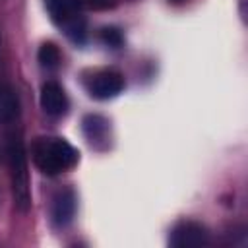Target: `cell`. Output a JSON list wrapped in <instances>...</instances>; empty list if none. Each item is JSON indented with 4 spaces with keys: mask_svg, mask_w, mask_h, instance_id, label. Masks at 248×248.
I'll list each match as a JSON object with an SVG mask.
<instances>
[{
    "mask_svg": "<svg viewBox=\"0 0 248 248\" xmlns=\"http://www.w3.org/2000/svg\"><path fill=\"white\" fill-rule=\"evenodd\" d=\"M37 58H39V64L46 70H54L58 68L60 64V50L54 43H43L39 52H37Z\"/></svg>",
    "mask_w": 248,
    "mask_h": 248,
    "instance_id": "cell-10",
    "label": "cell"
},
{
    "mask_svg": "<svg viewBox=\"0 0 248 248\" xmlns=\"http://www.w3.org/2000/svg\"><path fill=\"white\" fill-rule=\"evenodd\" d=\"M52 21L76 43L85 41L83 0H45Z\"/></svg>",
    "mask_w": 248,
    "mask_h": 248,
    "instance_id": "cell-3",
    "label": "cell"
},
{
    "mask_svg": "<svg viewBox=\"0 0 248 248\" xmlns=\"http://www.w3.org/2000/svg\"><path fill=\"white\" fill-rule=\"evenodd\" d=\"M19 112L17 95L10 85H0V122H12Z\"/></svg>",
    "mask_w": 248,
    "mask_h": 248,
    "instance_id": "cell-9",
    "label": "cell"
},
{
    "mask_svg": "<svg viewBox=\"0 0 248 248\" xmlns=\"http://www.w3.org/2000/svg\"><path fill=\"white\" fill-rule=\"evenodd\" d=\"M169 244L174 248H200L209 244V234L202 223L186 219L174 225L169 236Z\"/></svg>",
    "mask_w": 248,
    "mask_h": 248,
    "instance_id": "cell-4",
    "label": "cell"
},
{
    "mask_svg": "<svg viewBox=\"0 0 248 248\" xmlns=\"http://www.w3.org/2000/svg\"><path fill=\"white\" fill-rule=\"evenodd\" d=\"M83 132L93 147H105L108 143V122L99 114H87L83 118Z\"/></svg>",
    "mask_w": 248,
    "mask_h": 248,
    "instance_id": "cell-8",
    "label": "cell"
},
{
    "mask_svg": "<svg viewBox=\"0 0 248 248\" xmlns=\"http://www.w3.org/2000/svg\"><path fill=\"white\" fill-rule=\"evenodd\" d=\"M85 2L95 10H107V8H112L116 4V0H85Z\"/></svg>",
    "mask_w": 248,
    "mask_h": 248,
    "instance_id": "cell-12",
    "label": "cell"
},
{
    "mask_svg": "<svg viewBox=\"0 0 248 248\" xmlns=\"http://www.w3.org/2000/svg\"><path fill=\"white\" fill-rule=\"evenodd\" d=\"M74 215H76V194L72 188H64L52 200V221L58 227H66L72 223Z\"/></svg>",
    "mask_w": 248,
    "mask_h": 248,
    "instance_id": "cell-7",
    "label": "cell"
},
{
    "mask_svg": "<svg viewBox=\"0 0 248 248\" xmlns=\"http://www.w3.org/2000/svg\"><path fill=\"white\" fill-rule=\"evenodd\" d=\"M41 107L48 116H64L68 112V97L60 83L46 81L41 89Z\"/></svg>",
    "mask_w": 248,
    "mask_h": 248,
    "instance_id": "cell-6",
    "label": "cell"
},
{
    "mask_svg": "<svg viewBox=\"0 0 248 248\" xmlns=\"http://www.w3.org/2000/svg\"><path fill=\"white\" fill-rule=\"evenodd\" d=\"M8 161H10V176H12V192L14 202L19 211H27L31 205V190H29V172H27V157L19 132H14L8 141Z\"/></svg>",
    "mask_w": 248,
    "mask_h": 248,
    "instance_id": "cell-2",
    "label": "cell"
},
{
    "mask_svg": "<svg viewBox=\"0 0 248 248\" xmlns=\"http://www.w3.org/2000/svg\"><path fill=\"white\" fill-rule=\"evenodd\" d=\"M87 89H89L91 97L107 101V99H112V97L122 93L124 78L116 70H101V72L91 76V79L87 83Z\"/></svg>",
    "mask_w": 248,
    "mask_h": 248,
    "instance_id": "cell-5",
    "label": "cell"
},
{
    "mask_svg": "<svg viewBox=\"0 0 248 248\" xmlns=\"http://www.w3.org/2000/svg\"><path fill=\"white\" fill-rule=\"evenodd\" d=\"M101 39H103V43L108 45L110 48H120V46L124 45V37H122V33H120L116 27H105V29L101 31Z\"/></svg>",
    "mask_w": 248,
    "mask_h": 248,
    "instance_id": "cell-11",
    "label": "cell"
},
{
    "mask_svg": "<svg viewBox=\"0 0 248 248\" xmlns=\"http://www.w3.org/2000/svg\"><path fill=\"white\" fill-rule=\"evenodd\" d=\"M33 161L41 172L56 176L74 169L79 161L78 149L62 138H37L33 143Z\"/></svg>",
    "mask_w": 248,
    "mask_h": 248,
    "instance_id": "cell-1",
    "label": "cell"
}]
</instances>
